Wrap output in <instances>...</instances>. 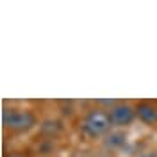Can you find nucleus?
<instances>
[{
    "label": "nucleus",
    "instance_id": "f257e3e1",
    "mask_svg": "<svg viewBox=\"0 0 157 157\" xmlns=\"http://www.w3.org/2000/svg\"><path fill=\"white\" fill-rule=\"evenodd\" d=\"M80 132L88 139H102L107 132L113 130V123L109 120V113L104 109H91L80 118Z\"/></svg>",
    "mask_w": 157,
    "mask_h": 157
},
{
    "label": "nucleus",
    "instance_id": "f03ea898",
    "mask_svg": "<svg viewBox=\"0 0 157 157\" xmlns=\"http://www.w3.org/2000/svg\"><path fill=\"white\" fill-rule=\"evenodd\" d=\"M36 123H38V118L32 111L16 107H6L2 111V125L11 132H16V134L29 132L36 127Z\"/></svg>",
    "mask_w": 157,
    "mask_h": 157
},
{
    "label": "nucleus",
    "instance_id": "7ed1b4c3",
    "mask_svg": "<svg viewBox=\"0 0 157 157\" xmlns=\"http://www.w3.org/2000/svg\"><path fill=\"white\" fill-rule=\"evenodd\" d=\"M109 113V120L113 123V128H127L136 121V107L130 105L127 102H118L116 105L107 111Z\"/></svg>",
    "mask_w": 157,
    "mask_h": 157
},
{
    "label": "nucleus",
    "instance_id": "20e7f679",
    "mask_svg": "<svg viewBox=\"0 0 157 157\" xmlns=\"http://www.w3.org/2000/svg\"><path fill=\"white\" fill-rule=\"evenodd\" d=\"M100 143H102V148L107 152H120L127 145V134L121 128H113L100 139Z\"/></svg>",
    "mask_w": 157,
    "mask_h": 157
},
{
    "label": "nucleus",
    "instance_id": "39448f33",
    "mask_svg": "<svg viewBox=\"0 0 157 157\" xmlns=\"http://www.w3.org/2000/svg\"><path fill=\"white\" fill-rule=\"evenodd\" d=\"M136 116L139 121H143L145 125H155L157 123V107L150 102H137L136 105Z\"/></svg>",
    "mask_w": 157,
    "mask_h": 157
},
{
    "label": "nucleus",
    "instance_id": "423d86ee",
    "mask_svg": "<svg viewBox=\"0 0 157 157\" xmlns=\"http://www.w3.org/2000/svg\"><path fill=\"white\" fill-rule=\"evenodd\" d=\"M63 132V123L59 120H45L41 123V134L45 137H56Z\"/></svg>",
    "mask_w": 157,
    "mask_h": 157
},
{
    "label": "nucleus",
    "instance_id": "0eeeda50",
    "mask_svg": "<svg viewBox=\"0 0 157 157\" xmlns=\"http://www.w3.org/2000/svg\"><path fill=\"white\" fill-rule=\"evenodd\" d=\"M137 157H157V150H145V152H141Z\"/></svg>",
    "mask_w": 157,
    "mask_h": 157
}]
</instances>
